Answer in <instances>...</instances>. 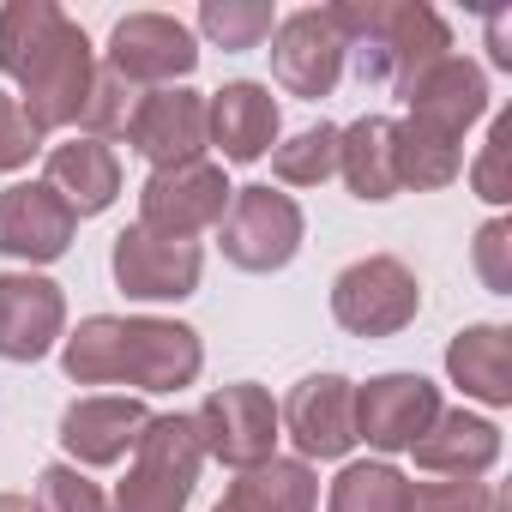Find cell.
<instances>
[{
    "label": "cell",
    "mask_w": 512,
    "mask_h": 512,
    "mask_svg": "<svg viewBox=\"0 0 512 512\" xmlns=\"http://www.w3.org/2000/svg\"><path fill=\"white\" fill-rule=\"evenodd\" d=\"M278 428L296 440L302 464L308 458H344L356 446V386L344 374H308L284 398Z\"/></svg>",
    "instance_id": "4fadbf2b"
},
{
    "label": "cell",
    "mask_w": 512,
    "mask_h": 512,
    "mask_svg": "<svg viewBox=\"0 0 512 512\" xmlns=\"http://www.w3.org/2000/svg\"><path fill=\"white\" fill-rule=\"evenodd\" d=\"M109 67L139 91V85H157L169 91L175 79H187L199 67V49H193V31L169 13H127L109 37Z\"/></svg>",
    "instance_id": "30bf717a"
},
{
    "label": "cell",
    "mask_w": 512,
    "mask_h": 512,
    "mask_svg": "<svg viewBox=\"0 0 512 512\" xmlns=\"http://www.w3.org/2000/svg\"><path fill=\"white\" fill-rule=\"evenodd\" d=\"M446 374L494 410L512 404V332L506 326H464L446 350Z\"/></svg>",
    "instance_id": "7402d4cb"
},
{
    "label": "cell",
    "mask_w": 512,
    "mask_h": 512,
    "mask_svg": "<svg viewBox=\"0 0 512 512\" xmlns=\"http://www.w3.org/2000/svg\"><path fill=\"white\" fill-rule=\"evenodd\" d=\"M193 428H199L205 458H217L229 470H253V464L278 458V404H272L266 386H253V380L217 386L193 410Z\"/></svg>",
    "instance_id": "52a82bcc"
},
{
    "label": "cell",
    "mask_w": 512,
    "mask_h": 512,
    "mask_svg": "<svg viewBox=\"0 0 512 512\" xmlns=\"http://www.w3.org/2000/svg\"><path fill=\"white\" fill-rule=\"evenodd\" d=\"M115 284L133 296V302H181L199 290V272H205V253L199 241H175V235H157L145 223L121 229L115 235Z\"/></svg>",
    "instance_id": "9c48e42d"
},
{
    "label": "cell",
    "mask_w": 512,
    "mask_h": 512,
    "mask_svg": "<svg viewBox=\"0 0 512 512\" xmlns=\"http://www.w3.org/2000/svg\"><path fill=\"white\" fill-rule=\"evenodd\" d=\"M133 109H139V91L115 73V67H97V79H91V97H85V109H79V121H85V139H115V133H127V121H133Z\"/></svg>",
    "instance_id": "f1b7e54d"
},
{
    "label": "cell",
    "mask_w": 512,
    "mask_h": 512,
    "mask_svg": "<svg viewBox=\"0 0 512 512\" xmlns=\"http://www.w3.org/2000/svg\"><path fill=\"white\" fill-rule=\"evenodd\" d=\"M506 157H512V115H494V127H488V145H482V157H476V169H470V187H476L488 205H506V199H512Z\"/></svg>",
    "instance_id": "1f68e13d"
},
{
    "label": "cell",
    "mask_w": 512,
    "mask_h": 512,
    "mask_svg": "<svg viewBox=\"0 0 512 512\" xmlns=\"http://www.w3.org/2000/svg\"><path fill=\"white\" fill-rule=\"evenodd\" d=\"M392 127L386 115H362L356 127L338 133V175L350 181L356 199H392L398 193V163H392Z\"/></svg>",
    "instance_id": "cb8c5ba5"
},
{
    "label": "cell",
    "mask_w": 512,
    "mask_h": 512,
    "mask_svg": "<svg viewBox=\"0 0 512 512\" xmlns=\"http://www.w3.org/2000/svg\"><path fill=\"white\" fill-rule=\"evenodd\" d=\"M199 464H205V446H199L193 416H151L109 512H181L193 500Z\"/></svg>",
    "instance_id": "3957f363"
},
{
    "label": "cell",
    "mask_w": 512,
    "mask_h": 512,
    "mask_svg": "<svg viewBox=\"0 0 512 512\" xmlns=\"http://www.w3.org/2000/svg\"><path fill=\"white\" fill-rule=\"evenodd\" d=\"M127 145H133L145 163H157V169L193 163V157L211 145L205 97L187 91V85H169V91L139 97V109H133V121H127Z\"/></svg>",
    "instance_id": "9a60e30c"
},
{
    "label": "cell",
    "mask_w": 512,
    "mask_h": 512,
    "mask_svg": "<svg viewBox=\"0 0 512 512\" xmlns=\"http://www.w3.org/2000/svg\"><path fill=\"white\" fill-rule=\"evenodd\" d=\"M410 452L434 476H482L500 458V428L488 416H470V410H440Z\"/></svg>",
    "instance_id": "ffe728a7"
},
{
    "label": "cell",
    "mask_w": 512,
    "mask_h": 512,
    "mask_svg": "<svg viewBox=\"0 0 512 512\" xmlns=\"http://www.w3.org/2000/svg\"><path fill=\"white\" fill-rule=\"evenodd\" d=\"M512 223L506 217H494V223H482V235H476V272H482V284L494 290V296H512Z\"/></svg>",
    "instance_id": "836d02e7"
},
{
    "label": "cell",
    "mask_w": 512,
    "mask_h": 512,
    "mask_svg": "<svg viewBox=\"0 0 512 512\" xmlns=\"http://www.w3.org/2000/svg\"><path fill=\"white\" fill-rule=\"evenodd\" d=\"M278 121L284 115H278L272 91L253 79H235L205 103V127H211V145L223 151V163H260L278 145Z\"/></svg>",
    "instance_id": "d6986e66"
},
{
    "label": "cell",
    "mask_w": 512,
    "mask_h": 512,
    "mask_svg": "<svg viewBox=\"0 0 512 512\" xmlns=\"http://www.w3.org/2000/svg\"><path fill=\"white\" fill-rule=\"evenodd\" d=\"M404 494H410V482L392 464H344L326 512H404Z\"/></svg>",
    "instance_id": "484cf974"
},
{
    "label": "cell",
    "mask_w": 512,
    "mask_h": 512,
    "mask_svg": "<svg viewBox=\"0 0 512 512\" xmlns=\"http://www.w3.org/2000/svg\"><path fill=\"white\" fill-rule=\"evenodd\" d=\"M49 187L67 199L73 217H97L121 193V163L103 139H67L49 151Z\"/></svg>",
    "instance_id": "44dd1931"
},
{
    "label": "cell",
    "mask_w": 512,
    "mask_h": 512,
    "mask_svg": "<svg viewBox=\"0 0 512 512\" xmlns=\"http://www.w3.org/2000/svg\"><path fill=\"white\" fill-rule=\"evenodd\" d=\"M0 512H43L31 494H0Z\"/></svg>",
    "instance_id": "d590c367"
},
{
    "label": "cell",
    "mask_w": 512,
    "mask_h": 512,
    "mask_svg": "<svg viewBox=\"0 0 512 512\" xmlns=\"http://www.w3.org/2000/svg\"><path fill=\"white\" fill-rule=\"evenodd\" d=\"M404 512H494V488L476 476H446V482H410Z\"/></svg>",
    "instance_id": "f546056e"
},
{
    "label": "cell",
    "mask_w": 512,
    "mask_h": 512,
    "mask_svg": "<svg viewBox=\"0 0 512 512\" xmlns=\"http://www.w3.org/2000/svg\"><path fill=\"white\" fill-rule=\"evenodd\" d=\"M67 326L61 284L37 272H0V362H43Z\"/></svg>",
    "instance_id": "e0dca14e"
},
{
    "label": "cell",
    "mask_w": 512,
    "mask_h": 512,
    "mask_svg": "<svg viewBox=\"0 0 512 512\" xmlns=\"http://www.w3.org/2000/svg\"><path fill=\"white\" fill-rule=\"evenodd\" d=\"M272 169L290 187H320L326 175H338V127L320 121L308 133H296L290 145H272Z\"/></svg>",
    "instance_id": "83f0119b"
},
{
    "label": "cell",
    "mask_w": 512,
    "mask_h": 512,
    "mask_svg": "<svg viewBox=\"0 0 512 512\" xmlns=\"http://www.w3.org/2000/svg\"><path fill=\"white\" fill-rule=\"evenodd\" d=\"M211 512H235V506H223V500H217V506H211Z\"/></svg>",
    "instance_id": "8d00e7d4"
},
{
    "label": "cell",
    "mask_w": 512,
    "mask_h": 512,
    "mask_svg": "<svg viewBox=\"0 0 512 512\" xmlns=\"http://www.w3.org/2000/svg\"><path fill=\"white\" fill-rule=\"evenodd\" d=\"M37 506L43 512H109L103 488L91 476H79V464H49L37 476Z\"/></svg>",
    "instance_id": "4dcf8cb0"
},
{
    "label": "cell",
    "mask_w": 512,
    "mask_h": 512,
    "mask_svg": "<svg viewBox=\"0 0 512 512\" xmlns=\"http://www.w3.org/2000/svg\"><path fill=\"white\" fill-rule=\"evenodd\" d=\"M79 217L67 211V199L49 181H19L0 193V253L25 266H49L73 247Z\"/></svg>",
    "instance_id": "5bb4252c"
},
{
    "label": "cell",
    "mask_w": 512,
    "mask_h": 512,
    "mask_svg": "<svg viewBox=\"0 0 512 512\" xmlns=\"http://www.w3.org/2000/svg\"><path fill=\"white\" fill-rule=\"evenodd\" d=\"M404 103H410V121H422L428 133L464 139V127H476V121L488 115V79H482L476 61L440 55L434 67H422V73L404 85Z\"/></svg>",
    "instance_id": "2e32d148"
},
{
    "label": "cell",
    "mask_w": 512,
    "mask_h": 512,
    "mask_svg": "<svg viewBox=\"0 0 512 512\" xmlns=\"http://www.w3.org/2000/svg\"><path fill=\"white\" fill-rule=\"evenodd\" d=\"M199 31L217 49H260L278 31V13L266 0H205L199 7Z\"/></svg>",
    "instance_id": "4316f807"
},
{
    "label": "cell",
    "mask_w": 512,
    "mask_h": 512,
    "mask_svg": "<svg viewBox=\"0 0 512 512\" xmlns=\"http://www.w3.org/2000/svg\"><path fill=\"white\" fill-rule=\"evenodd\" d=\"M440 416V386L422 374H380L356 392V440L374 452H410Z\"/></svg>",
    "instance_id": "7c38bea8"
},
{
    "label": "cell",
    "mask_w": 512,
    "mask_h": 512,
    "mask_svg": "<svg viewBox=\"0 0 512 512\" xmlns=\"http://www.w3.org/2000/svg\"><path fill=\"white\" fill-rule=\"evenodd\" d=\"M272 73H278V85H284L290 97H302V103L332 97V85H338V73H344V37H338L332 13L302 7V13L278 19V31H272Z\"/></svg>",
    "instance_id": "8fae6325"
},
{
    "label": "cell",
    "mask_w": 512,
    "mask_h": 512,
    "mask_svg": "<svg viewBox=\"0 0 512 512\" xmlns=\"http://www.w3.org/2000/svg\"><path fill=\"white\" fill-rule=\"evenodd\" d=\"M7 79H19V109L31 115V127L37 133H55V127H73L79 121V109H85V97H91V79H97V61H91V37L73 25V19H61L49 37H43V49H31Z\"/></svg>",
    "instance_id": "277c9868"
},
{
    "label": "cell",
    "mask_w": 512,
    "mask_h": 512,
    "mask_svg": "<svg viewBox=\"0 0 512 512\" xmlns=\"http://www.w3.org/2000/svg\"><path fill=\"white\" fill-rule=\"evenodd\" d=\"M145 422H151V410L139 398H79L61 416V446H67L73 464L103 470V464H121L139 446Z\"/></svg>",
    "instance_id": "ac0fdd59"
},
{
    "label": "cell",
    "mask_w": 512,
    "mask_h": 512,
    "mask_svg": "<svg viewBox=\"0 0 512 512\" xmlns=\"http://www.w3.org/2000/svg\"><path fill=\"white\" fill-rule=\"evenodd\" d=\"M344 55H356L362 85H410L422 67H434L452 49V31L434 7L416 0H368V7H326Z\"/></svg>",
    "instance_id": "7a4b0ae2"
},
{
    "label": "cell",
    "mask_w": 512,
    "mask_h": 512,
    "mask_svg": "<svg viewBox=\"0 0 512 512\" xmlns=\"http://www.w3.org/2000/svg\"><path fill=\"white\" fill-rule=\"evenodd\" d=\"M79 386H139V392H181L205 368V344L181 320H115L91 314L61 350Z\"/></svg>",
    "instance_id": "6da1fadb"
},
{
    "label": "cell",
    "mask_w": 512,
    "mask_h": 512,
    "mask_svg": "<svg viewBox=\"0 0 512 512\" xmlns=\"http://www.w3.org/2000/svg\"><path fill=\"white\" fill-rule=\"evenodd\" d=\"M488 37H494V67H512V49H506V19H494V25H488Z\"/></svg>",
    "instance_id": "e575fe53"
},
{
    "label": "cell",
    "mask_w": 512,
    "mask_h": 512,
    "mask_svg": "<svg viewBox=\"0 0 512 512\" xmlns=\"http://www.w3.org/2000/svg\"><path fill=\"white\" fill-rule=\"evenodd\" d=\"M229 181L217 163L193 157V163H175V169H151L145 193H139V223L157 229V235H175V241H193L199 229H217L223 211H229Z\"/></svg>",
    "instance_id": "ba28073f"
},
{
    "label": "cell",
    "mask_w": 512,
    "mask_h": 512,
    "mask_svg": "<svg viewBox=\"0 0 512 512\" xmlns=\"http://www.w3.org/2000/svg\"><path fill=\"white\" fill-rule=\"evenodd\" d=\"M223 506L235 512H314L320 506V476L302 458H266L229 482Z\"/></svg>",
    "instance_id": "603a6c76"
},
{
    "label": "cell",
    "mask_w": 512,
    "mask_h": 512,
    "mask_svg": "<svg viewBox=\"0 0 512 512\" xmlns=\"http://www.w3.org/2000/svg\"><path fill=\"white\" fill-rule=\"evenodd\" d=\"M37 145H43V133L31 127V115L19 109V97L0 91V175L25 169V163L37 157Z\"/></svg>",
    "instance_id": "d6a6232c"
},
{
    "label": "cell",
    "mask_w": 512,
    "mask_h": 512,
    "mask_svg": "<svg viewBox=\"0 0 512 512\" xmlns=\"http://www.w3.org/2000/svg\"><path fill=\"white\" fill-rule=\"evenodd\" d=\"M392 163H398V187L434 193V187L458 181V169H464V151H458V139H440V133H428L422 121H398V127H392Z\"/></svg>",
    "instance_id": "d4e9b609"
},
{
    "label": "cell",
    "mask_w": 512,
    "mask_h": 512,
    "mask_svg": "<svg viewBox=\"0 0 512 512\" xmlns=\"http://www.w3.org/2000/svg\"><path fill=\"white\" fill-rule=\"evenodd\" d=\"M416 308H422V284L392 253H368V260L344 266L332 284V314L356 338H392L416 320Z\"/></svg>",
    "instance_id": "8992f818"
},
{
    "label": "cell",
    "mask_w": 512,
    "mask_h": 512,
    "mask_svg": "<svg viewBox=\"0 0 512 512\" xmlns=\"http://www.w3.org/2000/svg\"><path fill=\"white\" fill-rule=\"evenodd\" d=\"M223 260L241 272H284L302 247V205L272 187H235L217 223Z\"/></svg>",
    "instance_id": "5b68a950"
}]
</instances>
